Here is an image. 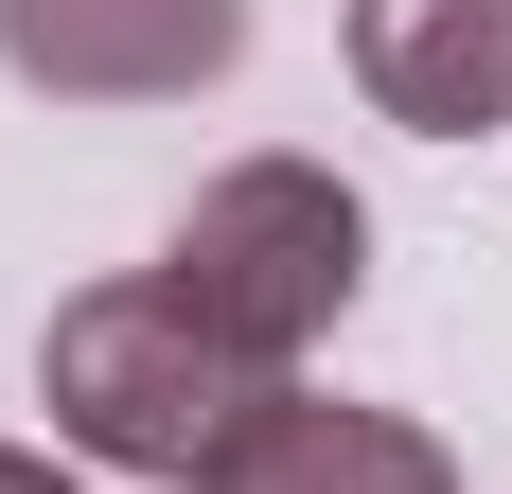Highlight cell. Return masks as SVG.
Segmentation results:
<instances>
[{
	"instance_id": "cell-1",
	"label": "cell",
	"mask_w": 512,
	"mask_h": 494,
	"mask_svg": "<svg viewBox=\"0 0 512 494\" xmlns=\"http://www.w3.org/2000/svg\"><path fill=\"white\" fill-rule=\"evenodd\" d=\"M36 406H53V442L106 459V477H177V494H212V459L248 442L265 371L212 336L159 265H142V283L53 300V336H36Z\"/></svg>"
},
{
	"instance_id": "cell-5",
	"label": "cell",
	"mask_w": 512,
	"mask_h": 494,
	"mask_svg": "<svg viewBox=\"0 0 512 494\" xmlns=\"http://www.w3.org/2000/svg\"><path fill=\"white\" fill-rule=\"evenodd\" d=\"M212 494H460V459L407 406H336V389H265L248 442L212 459Z\"/></svg>"
},
{
	"instance_id": "cell-4",
	"label": "cell",
	"mask_w": 512,
	"mask_h": 494,
	"mask_svg": "<svg viewBox=\"0 0 512 494\" xmlns=\"http://www.w3.org/2000/svg\"><path fill=\"white\" fill-rule=\"evenodd\" d=\"M354 89L407 142H495L512 124V0H354Z\"/></svg>"
},
{
	"instance_id": "cell-2",
	"label": "cell",
	"mask_w": 512,
	"mask_h": 494,
	"mask_svg": "<svg viewBox=\"0 0 512 494\" xmlns=\"http://www.w3.org/2000/svg\"><path fill=\"white\" fill-rule=\"evenodd\" d=\"M159 283H177L212 336L283 389V371L354 318L371 212L336 195V159H230V177H195V212H177V247H159Z\"/></svg>"
},
{
	"instance_id": "cell-6",
	"label": "cell",
	"mask_w": 512,
	"mask_h": 494,
	"mask_svg": "<svg viewBox=\"0 0 512 494\" xmlns=\"http://www.w3.org/2000/svg\"><path fill=\"white\" fill-rule=\"evenodd\" d=\"M0 494H89L71 459H36V442H0Z\"/></svg>"
},
{
	"instance_id": "cell-3",
	"label": "cell",
	"mask_w": 512,
	"mask_h": 494,
	"mask_svg": "<svg viewBox=\"0 0 512 494\" xmlns=\"http://www.w3.org/2000/svg\"><path fill=\"white\" fill-rule=\"evenodd\" d=\"M248 53V0H0V71L53 106H195Z\"/></svg>"
}]
</instances>
